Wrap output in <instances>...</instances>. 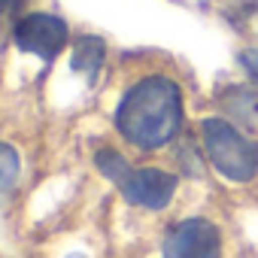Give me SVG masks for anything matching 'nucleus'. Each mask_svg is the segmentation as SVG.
<instances>
[{
	"mask_svg": "<svg viewBox=\"0 0 258 258\" xmlns=\"http://www.w3.org/2000/svg\"><path fill=\"white\" fill-rule=\"evenodd\" d=\"M13 7H16V0H0V16H7Z\"/></svg>",
	"mask_w": 258,
	"mask_h": 258,
	"instance_id": "9d476101",
	"label": "nucleus"
},
{
	"mask_svg": "<svg viewBox=\"0 0 258 258\" xmlns=\"http://www.w3.org/2000/svg\"><path fill=\"white\" fill-rule=\"evenodd\" d=\"M19 179V152L10 143H0V195L13 191Z\"/></svg>",
	"mask_w": 258,
	"mask_h": 258,
	"instance_id": "6e6552de",
	"label": "nucleus"
},
{
	"mask_svg": "<svg viewBox=\"0 0 258 258\" xmlns=\"http://www.w3.org/2000/svg\"><path fill=\"white\" fill-rule=\"evenodd\" d=\"M103 55H106L103 40H97V37H82V40L76 43V49H73V70H76V73H85L88 79H94L97 70H100V64H103Z\"/></svg>",
	"mask_w": 258,
	"mask_h": 258,
	"instance_id": "423d86ee",
	"label": "nucleus"
},
{
	"mask_svg": "<svg viewBox=\"0 0 258 258\" xmlns=\"http://www.w3.org/2000/svg\"><path fill=\"white\" fill-rule=\"evenodd\" d=\"M240 64H243V70H246V76L258 85V46H252V49H246V52H240Z\"/></svg>",
	"mask_w": 258,
	"mask_h": 258,
	"instance_id": "1a4fd4ad",
	"label": "nucleus"
},
{
	"mask_svg": "<svg viewBox=\"0 0 258 258\" xmlns=\"http://www.w3.org/2000/svg\"><path fill=\"white\" fill-rule=\"evenodd\" d=\"M176 173L161 167H131L127 176L118 182V191L127 204L143 207V210H164L176 195Z\"/></svg>",
	"mask_w": 258,
	"mask_h": 258,
	"instance_id": "39448f33",
	"label": "nucleus"
},
{
	"mask_svg": "<svg viewBox=\"0 0 258 258\" xmlns=\"http://www.w3.org/2000/svg\"><path fill=\"white\" fill-rule=\"evenodd\" d=\"M201 140L210 164L228 182H252L258 173V143L228 118L210 115L201 121Z\"/></svg>",
	"mask_w": 258,
	"mask_h": 258,
	"instance_id": "f03ea898",
	"label": "nucleus"
},
{
	"mask_svg": "<svg viewBox=\"0 0 258 258\" xmlns=\"http://www.w3.org/2000/svg\"><path fill=\"white\" fill-rule=\"evenodd\" d=\"M13 40L22 52L37 55L43 61H55L67 43V22L52 13H28L16 22Z\"/></svg>",
	"mask_w": 258,
	"mask_h": 258,
	"instance_id": "7ed1b4c3",
	"label": "nucleus"
},
{
	"mask_svg": "<svg viewBox=\"0 0 258 258\" xmlns=\"http://www.w3.org/2000/svg\"><path fill=\"white\" fill-rule=\"evenodd\" d=\"M182 88L164 73L140 76L115 106V131L134 149L152 152L167 146L182 127Z\"/></svg>",
	"mask_w": 258,
	"mask_h": 258,
	"instance_id": "f257e3e1",
	"label": "nucleus"
},
{
	"mask_svg": "<svg viewBox=\"0 0 258 258\" xmlns=\"http://www.w3.org/2000/svg\"><path fill=\"white\" fill-rule=\"evenodd\" d=\"M161 258H222V234L210 219H182L167 231Z\"/></svg>",
	"mask_w": 258,
	"mask_h": 258,
	"instance_id": "20e7f679",
	"label": "nucleus"
},
{
	"mask_svg": "<svg viewBox=\"0 0 258 258\" xmlns=\"http://www.w3.org/2000/svg\"><path fill=\"white\" fill-rule=\"evenodd\" d=\"M94 164H97V170H100L109 182H115V185L127 176V170H131V164L124 161V155L115 152V149H100V152L94 155Z\"/></svg>",
	"mask_w": 258,
	"mask_h": 258,
	"instance_id": "0eeeda50",
	"label": "nucleus"
}]
</instances>
